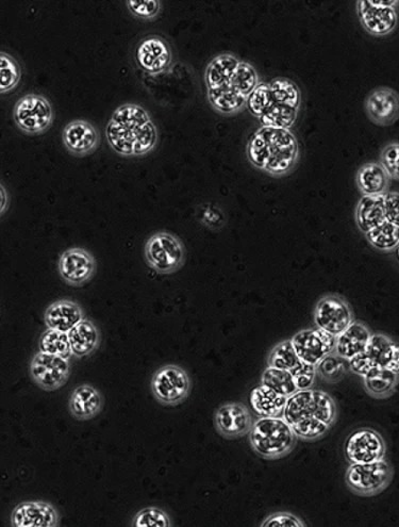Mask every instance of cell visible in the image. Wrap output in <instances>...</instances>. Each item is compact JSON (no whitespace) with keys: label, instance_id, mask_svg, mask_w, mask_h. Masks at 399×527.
I'll return each instance as SVG.
<instances>
[{"label":"cell","instance_id":"cell-41","mask_svg":"<svg viewBox=\"0 0 399 527\" xmlns=\"http://www.w3.org/2000/svg\"><path fill=\"white\" fill-rule=\"evenodd\" d=\"M271 100L268 83L260 82L255 91L247 98L246 106L252 115L256 116L257 119H260L269 105H271Z\"/></svg>","mask_w":399,"mask_h":527},{"label":"cell","instance_id":"cell-7","mask_svg":"<svg viewBox=\"0 0 399 527\" xmlns=\"http://www.w3.org/2000/svg\"><path fill=\"white\" fill-rule=\"evenodd\" d=\"M192 381L187 371L177 364H166L151 378L150 389L155 399L165 406H177L190 395Z\"/></svg>","mask_w":399,"mask_h":527},{"label":"cell","instance_id":"cell-37","mask_svg":"<svg viewBox=\"0 0 399 527\" xmlns=\"http://www.w3.org/2000/svg\"><path fill=\"white\" fill-rule=\"evenodd\" d=\"M348 368V361L342 358L335 352L326 356L317 364L318 377L330 383H336L345 377Z\"/></svg>","mask_w":399,"mask_h":527},{"label":"cell","instance_id":"cell-3","mask_svg":"<svg viewBox=\"0 0 399 527\" xmlns=\"http://www.w3.org/2000/svg\"><path fill=\"white\" fill-rule=\"evenodd\" d=\"M252 450L264 459L275 461L293 450L296 435L283 417L259 418L249 434Z\"/></svg>","mask_w":399,"mask_h":527},{"label":"cell","instance_id":"cell-32","mask_svg":"<svg viewBox=\"0 0 399 527\" xmlns=\"http://www.w3.org/2000/svg\"><path fill=\"white\" fill-rule=\"evenodd\" d=\"M271 103L285 104L301 108V94L299 86L288 78L277 77L268 82Z\"/></svg>","mask_w":399,"mask_h":527},{"label":"cell","instance_id":"cell-46","mask_svg":"<svg viewBox=\"0 0 399 527\" xmlns=\"http://www.w3.org/2000/svg\"><path fill=\"white\" fill-rule=\"evenodd\" d=\"M306 525L297 515L286 512L273 514L261 524L262 527H305Z\"/></svg>","mask_w":399,"mask_h":527},{"label":"cell","instance_id":"cell-10","mask_svg":"<svg viewBox=\"0 0 399 527\" xmlns=\"http://www.w3.org/2000/svg\"><path fill=\"white\" fill-rule=\"evenodd\" d=\"M30 375L41 389L58 390L70 378V359L38 352L30 362Z\"/></svg>","mask_w":399,"mask_h":527},{"label":"cell","instance_id":"cell-33","mask_svg":"<svg viewBox=\"0 0 399 527\" xmlns=\"http://www.w3.org/2000/svg\"><path fill=\"white\" fill-rule=\"evenodd\" d=\"M261 384L286 397L293 395L299 391L293 375L290 371L268 366L264 370Z\"/></svg>","mask_w":399,"mask_h":527},{"label":"cell","instance_id":"cell-9","mask_svg":"<svg viewBox=\"0 0 399 527\" xmlns=\"http://www.w3.org/2000/svg\"><path fill=\"white\" fill-rule=\"evenodd\" d=\"M353 322L352 307L338 294L320 297L314 310V323L317 327L338 337Z\"/></svg>","mask_w":399,"mask_h":527},{"label":"cell","instance_id":"cell-26","mask_svg":"<svg viewBox=\"0 0 399 527\" xmlns=\"http://www.w3.org/2000/svg\"><path fill=\"white\" fill-rule=\"evenodd\" d=\"M390 177L378 162H369L360 167L356 175L357 186L365 196H379L389 192Z\"/></svg>","mask_w":399,"mask_h":527},{"label":"cell","instance_id":"cell-25","mask_svg":"<svg viewBox=\"0 0 399 527\" xmlns=\"http://www.w3.org/2000/svg\"><path fill=\"white\" fill-rule=\"evenodd\" d=\"M72 356L83 358L93 354L101 341L99 329L91 319L84 318L69 333Z\"/></svg>","mask_w":399,"mask_h":527},{"label":"cell","instance_id":"cell-21","mask_svg":"<svg viewBox=\"0 0 399 527\" xmlns=\"http://www.w3.org/2000/svg\"><path fill=\"white\" fill-rule=\"evenodd\" d=\"M84 319L82 308L77 302L59 300L50 304L44 313L47 328L69 334Z\"/></svg>","mask_w":399,"mask_h":527},{"label":"cell","instance_id":"cell-16","mask_svg":"<svg viewBox=\"0 0 399 527\" xmlns=\"http://www.w3.org/2000/svg\"><path fill=\"white\" fill-rule=\"evenodd\" d=\"M215 425L218 434L234 439L250 434L254 420L243 403H227L217 408Z\"/></svg>","mask_w":399,"mask_h":527},{"label":"cell","instance_id":"cell-4","mask_svg":"<svg viewBox=\"0 0 399 527\" xmlns=\"http://www.w3.org/2000/svg\"><path fill=\"white\" fill-rule=\"evenodd\" d=\"M266 140L268 175L281 177L294 170L300 159V145L291 129L261 126Z\"/></svg>","mask_w":399,"mask_h":527},{"label":"cell","instance_id":"cell-50","mask_svg":"<svg viewBox=\"0 0 399 527\" xmlns=\"http://www.w3.org/2000/svg\"><path fill=\"white\" fill-rule=\"evenodd\" d=\"M395 251H396V258L399 262V244H398L397 249Z\"/></svg>","mask_w":399,"mask_h":527},{"label":"cell","instance_id":"cell-35","mask_svg":"<svg viewBox=\"0 0 399 527\" xmlns=\"http://www.w3.org/2000/svg\"><path fill=\"white\" fill-rule=\"evenodd\" d=\"M40 352L47 354L57 355L65 359L72 356L69 334L60 332V330L47 328L42 334L40 338Z\"/></svg>","mask_w":399,"mask_h":527},{"label":"cell","instance_id":"cell-42","mask_svg":"<svg viewBox=\"0 0 399 527\" xmlns=\"http://www.w3.org/2000/svg\"><path fill=\"white\" fill-rule=\"evenodd\" d=\"M379 164L392 181L399 182V142H391L381 150Z\"/></svg>","mask_w":399,"mask_h":527},{"label":"cell","instance_id":"cell-31","mask_svg":"<svg viewBox=\"0 0 399 527\" xmlns=\"http://www.w3.org/2000/svg\"><path fill=\"white\" fill-rule=\"evenodd\" d=\"M299 114L300 108H296V106L271 103L259 121L261 126L291 129L294 126Z\"/></svg>","mask_w":399,"mask_h":527},{"label":"cell","instance_id":"cell-43","mask_svg":"<svg viewBox=\"0 0 399 527\" xmlns=\"http://www.w3.org/2000/svg\"><path fill=\"white\" fill-rule=\"evenodd\" d=\"M199 218L205 226L212 231H218L226 223V217H225L221 207L213 204L201 205L199 209Z\"/></svg>","mask_w":399,"mask_h":527},{"label":"cell","instance_id":"cell-28","mask_svg":"<svg viewBox=\"0 0 399 527\" xmlns=\"http://www.w3.org/2000/svg\"><path fill=\"white\" fill-rule=\"evenodd\" d=\"M357 226L364 234L386 220L385 195L365 196L360 199L356 208Z\"/></svg>","mask_w":399,"mask_h":527},{"label":"cell","instance_id":"cell-22","mask_svg":"<svg viewBox=\"0 0 399 527\" xmlns=\"http://www.w3.org/2000/svg\"><path fill=\"white\" fill-rule=\"evenodd\" d=\"M365 352L376 367L399 374V342L385 334H373Z\"/></svg>","mask_w":399,"mask_h":527},{"label":"cell","instance_id":"cell-18","mask_svg":"<svg viewBox=\"0 0 399 527\" xmlns=\"http://www.w3.org/2000/svg\"><path fill=\"white\" fill-rule=\"evenodd\" d=\"M99 132L92 122L78 119L67 123L62 132V141L72 155L83 157L97 150Z\"/></svg>","mask_w":399,"mask_h":527},{"label":"cell","instance_id":"cell-17","mask_svg":"<svg viewBox=\"0 0 399 527\" xmlns=\"http://www.w3.org/2000/svg\"><path fill=\"white\" fill-rule=\"evenodd\" d=\"M364 109L375 125L391 126L399 120V94L387 87L374 89L365 99Z\"/></svg>","mask_w":399,"mask_h":527},{"label":"cell","instance_id":"cell-44","mask_svg":"<svg viewBox=\"0 0 399 527\" xmlns=\"http://www.w3.org/2000/svg\"><path fill=\"white\" fill-rule=\"evenodd\" d=\"M128 10L139 19L153 20L161 13L159 0H128Z\"/></svg>","mask_w":399,"mask_h":527},{"label":"cell","instance_id":"cell-40","mask_svg":"<svg viewBox=\"0 0 399 527\" xmlns=\"http://www.w3.org/2000/svg\"><path fill=\"white\" fill-rule=\"evenodd\" d=\"M133 527H170L171 519L165 510L159 507L140 509L133 517Z\"/></svg>","mask_w":399,"mask_h":527},{"label":"cell","instance_id":"cell-6","mask_svg":"<svg viewBox=\"0 0 399 527\" xmlns=\"http://www.w3.org/2000/svg\"><path fill=\"white\" fill-rule=\"evenodd\" d=\"M395 469L386 458L369 463H351L345 483L352 492L361 497L378 496L391 484Z\"/></svg>","mask_w":399,"mask_h":527},{"label":"cell","instance_id":"cell-47","mask_svg":"<svg viewBox=\"0 0 399 527\" xmlns=\"http://www.w3.org/2000/svg\"><path fill=\"white\" fill-rule=\"evenodd\" d=\"M375 367V363L368 355L367 352L360 353V354L353 356L348 361L350 371L361 378L365 377Z\"/></svg>","mask_w":399,"mask_h":527},{"label":"cell","instance_id":"cell-27","mask_svg":"<svg viewBox=\"0 0 399 527\" xmlns=\"http://www.w3.org/2000/svg\"><path fill=\"white\" fill-rule=\"evenodd\" d=\"M241 61L237 55L230 53L217 55L213 58L205 71L207 89H216L232 85L233 77Z\"/></svg>","mask_w":399,"mask_h":527},{"label":"cell","instance_id":"cell-13","mask_svg":"<svg viewBox=\"0 0 399 527\" xmlns=\"http://www.w3.org/2000/svg\"><path fill=\"white\" fill-rule=\"evenodd\" d=\"M58 271L62 279L72 287H81L97 274L98 262L89 251L72 248L59 258Z\"/></svg>","mask_w":399,"mask_h":527},{"label":"cell","instance_id":"cell-14","mask_svg":"<svg viewBox=\"0 0 399 527\" xmlns=\"http://www.w3.org/2000/svg\"><path fill=\"white\" fill-rule=\"evenodd\" d=\"M302 362L316 366L335 350L336 337L318 327L302 329L291 339Z\"/></svg>","mask_w":399,"mask_h":527},{"label":"cell","instance_id":"cell-2","mask_svg":"<svg viewBox=\"0 0 399 527\" xmlns=\"http://www.w3.org/2000/svg\"><path fill=\"white\" fill-rule=\"evenodd\" d=\"M283 418L297 438L314 441L323 438L338 418L334 397L322 390H299L286 401Z\"/></svg>","mask_w":399,"mask_h":527},{"label":"cell","instance_id":"cell-49","mask_svg":"<svg viewBox=\"0 0 399 527\" xmlns=\"http://www.w3.org/2000/svg\"><path fill=\"white\" fill-rule=\"evenodd\" d=\"M0 192H2V216H4L5 210H7L9 207V192L8 190L5 189L4 183H2V189H0Z\"/></svg>","mask_w":399,"mask_h":527},{"label":"cell","instance_id":"cell-34","mask_svg":"<svg viewBox=\"0 0 399 527\" xmlns=\"http://www.w3.org/2000/svg\"><path fill=\"white\" fill-rule=\"evenodd\" d=\"M368 242L374 249L380 251H392L397 249L399 244V227L385 221L379 226L365 234Z\"/></svg>","mask_w":399,"mask_h":527},{"label":"cell","instance_id":"cell-36","mask_svg":"<svg viewBox=\"0 0 399 527\" xmlns=\"http://www.w3.org/2000/svg\"><path fill=\"white\" fill-rule=\"evenodd\" d=\"M301 362L299 356H297L293 344L291 340H284L280 342L269 353L267 358V366L280 370H286L292 371L294 368L299 366Z\"/></svg>","mask_w":399,"mask_h":527},{"label":"cell","instance_id":"cell-48","mask_svg":"<svg viewBox=\"0 0 399 527\" xmlns=\"http://www.w3.org/2000/svg\"><path fill=\"white\" fill-rule=\"evenodd\" d=\"M386 220L399 227V192L385 194Z\"/></svg>","mask_w":399,"mask_h":527},{"label":"cell","instance_id":"cell-20","mask_svg":"<svg viewBox=\"0 0 399 527\" xmlns=\"http://www.w3.org/2000/svg\"><path fill=\"white\" fill-rule=\"evenodd\" d=\"M104 397L95 387L84 384L72 390L69 411L78 421H88L103 411Z\"/></svg>","mask_w":399,"mask_h":527},{"label":"cell","instance_id":"cell-23","mask_svg":"<svg viewBox=\"0 0 399 527\" xmlns=\"http://www.w3.org/2000/svg\"><path fill=\"white\" fill-rule=\"evenodd\" d=\"M372 335L367 325L353 321L350 327L336 337L335 352L346 361H350L353 356L367 350Z\"/></svg>","mask_w":399,"mask_h":527},{"label":"cell","instance_id":"cell-12","mask_svg":"<svg viewBox=\"0 0 399 527\" xmlns=\"http://www.w3.org/2000/svg\"><path fill=\"white\" fill-rule=\"evenodd\" d=\"M397 2H358L357 14L365 31L374 37H386L396 30Z\"/></svg>","mask_w":399,"mask_h":527},{"label":"cell","instance_id":"cell-45","mask_svg":"<svg viewBox=\"0 0 399 527\" xmlns=\"http://www.w3.org/2000/svg\"><path fill=\"white\" fill-rule=\"evenodd\" d=\"M290 372L293 375L299 390L311 389L318 375L316 366L302 361Z\"/></svg>","mask_w":399,"mask_h":527},{"label":"cell","instance_id":"cell-15","mask_svg":"<svg viewBox=\"0 0 399 527\" xmlns=\"http://www.w3.org/2000/svg\"><path fill=\"white\" fill-rule=\"evenodd\" d=\"M136 59L140 69L150 74H159L170 69L173 64L171 45L160 36L145 37L138 44Z\"/></svg>","mask_w":399,"mask_h":527},{"label":"cell","instance_id":"cell-30","mask_svg":"<svg viewBox=\"0 0 399 527\" xmlns=\"http://www.w3.org/2000/svg\"><path fill=\"white\" fill-rule=\"evenodd\" d=\"M207 97L213 108L223 115L237 114L247 103V98L233 85L207 89Z\"/></svg>","mask_w":399,"mask_h":527},{"label":"cell","instance_id":"cell-19","mask_svg":"<svg viewBox=\"0 0 399 527\" xmlns=\"http://www.w3.org/2000/svg\"><path fill=\"white\" fill-rule=\"evenodd\" d=\"M60 515L52 504L26 501L16 506L11 514L13 527H57Z\"/></svg>","mask_w":399,"mask_h":527},{"label":"cell","instance_id":"cell-29","mask_svg":"<svg viewBox=\"0 0 399 527\" xmlns=\"http://www.w3.org/2000/svg\"><path fill=\"white\" fill-rule=\"evenodd\" d=\"M362 379L364 389L369 396L385 400L395 395L399 383V374L391 370L375 367Z\"/></svg>","mask_w":399,"mask_h":527},{"label":"cell","instance_id":"cell-5","mask_svg":"<svg viewBox=\"0 0 399 527\" xmlns=\"http://www.w3.org/2000/svg\"><path fill=\"white\" fill-rule=\"evenodd\" d=\"M144 255L149 267L162 275L179 271L187 257L183 241L166 231L150 235L146 241Z\"/></svg>","mask_w":399,"mask_h":527},{"label":"cell","instance_id":"cell-24","mask_svg":"<svg viewBox=\"0 0 399 527\" xmlns=\"http://www.w3.org/2000/svg\"><path fill=\"white\" fill-rule=\"evenodd\" d=\"M286 401L288 397L262 384L255 387L250 394V408L259 418L283 417Z\"/></svg>","mask_w":399,"mask_h":527},{"label":"cell","instance_id":"cell-8","mask_svg":"<svg viewBox=\"0 0 399 527\" xmlns=\"http://www.w3.org/2000/svg\"><path fill=\"white\" fill-rule=\"evenodd\" d=\"M13 117L21 131L30 134L41 133L53 124L54 106L44 95L26 94L16 102Z\"/></svg>","mask_w":399,"mask_h":527},{"label":"cell","instance_id":"cell-38","mask_svg":"<svg viewBox=\"0 0 399 527\" xmlns=\"http://www.w3.org/2000/svg\"><path fill=\"white\" fill-rule=\"evenodd\" d=\"M259 83V75H258L255 66L245 63V61H241L233 77L232 85L233 88L243 97L249 98Z\"/></svg>","mask_w":399,"mask_h":527},{"label":"cell","instance_id":"cell-39","mask_svg":"<svg viewBox=\"0 0 399 527\" xmlns=\"http://www.w3.org/2000/svg\"><path fill=\"white\" fill-rule=\"evenodd\" d=\"M0 89L2 93L10 91L19 85L21 77V67L13 55L0 53Z\"/></svg>","mask_w":399,"mask_h":527},{"label":"cell","instance_id":"cell-1","mask_svg":"<svg viewBox=\"0 0 399 527\" xmlns=\"http://www.w3.org/2000/svg\"><path fill=\"white\" fill-rule=\"evenodd\" d=\"M106 140L115 153L140 157L154 150L158 143V128L143 106L123 104L114 111L106 127Z\"/></svg>","mask_w":399,"mask_h":527},{"label":"cell","instance_id":"cell-11","mask_svg":"<svg viewBox=\"0 0 399 527\" xmlns=\"http://www.w3.org/2000/svg\"><path fill=\"white\" fill-rule=\"evenodd\" d=\"M345 457L350 463H369L386 458V445L378 430L361 428L347 437Z\"/></svg>","mask_w":399,"mask_h":527}]
</instances>
